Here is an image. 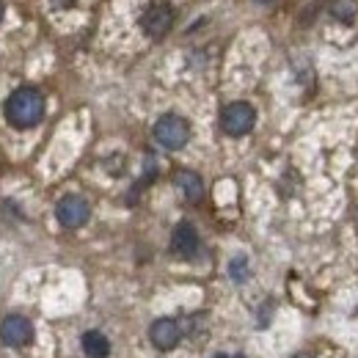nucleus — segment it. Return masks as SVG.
Wrapping results in <instances>:
<instances>
[{
	"label": "nucleus",
	"mask_w": 358,
	"mask_h": 358,
	"mask_svg": "<svg viewBox=\"0 0 358 358\" xmlns=\"http://www.w3.org/2000/svg\"><path fill=\"white\" fill-rule=\"evenodd\" d=\"M171 25H174V8H171V3H166V0L149 3V6L143 8V14H141V28H143V34L152 36V39L166 36V34L171 31Z\"/></svg>",
	"instance_id": "nucleus-3"
},
{
	"label": "nucleus",
	"mask_w": 358,
	"mask_h": 358,
	"mask_svg": "<svg viewBox=\"0 0 358 358\" xmlns=\"http://www.w3.org/2000/svg\"><path fill=\"white\" fill-rule=\"evenodd\" d=\"M257 3H262V6H268V3H273V0H257Z\"/></svg>",
	"instance_id": "nucleus-15"
},
{
	"label": "nucleus",
	"mask_w": 358,
	"mask_h": 358,
	"mask_svg": "<svg viewBox=\"0 0 358 358\" xmlns=\"http://www.w3.org/2000/svg\"><path fill=\"white\" fill-rule=\"evenodd\" d=\"M52 6H58V8H69V6H75V0H52Z\"/></svg>",
	"instance_id": "nucleus-13"
},
{
	"label": "nucleus",
	"mask_w": 358,
	"mask_h": 358,
	"mask_svg": "<svg viewBox=\"0 0 358 358\" xmlns=\"http://www.w3.org/2000/svg\"><path fill=\"white\" fill-rule=\"evenodd\" d=\"M215 358H229V356H215Z\"/></svg>",
	"instance_id": "nucleus-17"
},
{
	"label": "nucleus",
	"mask_w": 358,
	"mask_h": 358,
	"mask_svg": "<svg viewBox=\"0 0 358 358\" xmlns=\"http://www.w3.org/2000/svg\"><path fill=\"white\" fill-rule=\"evenodd\" d=\"M292 358H314V356H309V353H298V356H292Z\"/></svg>",
	"instance_id": "nucleus-14"
},
{
	"label": "nucleus",
	"mask_w": 358,
	"mask_h": 358,
	"mask_svg": "<svg viewBox=\"0 0 358 358\" xmlns=\"http://www.w3.org/2000/svg\"><path fill=\"white\" fill-rule=\"evenodd\" d=\"M0 339L8 345V348H25L31 345L34 339V325L28 317L22 314H8L3 322H0Z\"/></svg>",
	"instance_id": "nucleus-5"
},
{
	"label": "nucleus",
	"mask_w": 358,
	"mask_h": 358,
	"mask_svg": "<svg viewBox=\"0 0 358 358\" xmlns=\"http://www.w3.org/2000/svg\"><path fill=\"white\" fill-rule=\"evenodd\" d=\"M155 141H157L163 149L177 152V149H182V146L190 141V124H187L182 116H177V113H166V116H160L157 124H155Z\"/></svg>",
	"instance_id": "nucleus-2"
},
{
	"label": "nucleus",
	"mask_w": 358,
	"mask_h": 358,
	"mask_svg": "<svg viewBox=\"0 0 358 358\" xmlns=\"http://www.w3.org/2000/svg\"><path fill=\"white\" fill-rule=\"evenodd\" d=\"M171 251L179 259H193L199 254V231L193 224H179L171 234Z\"/></svg>",
	"instance_id": "nucleus-8"
},
{
	"label": "nucleus",
	"mask_w": 358,
	"mask_h": 358,
	"mask_svg": "<svg viewBox=\"0 0 358 358\" xmlns=\"http://www.w3.org/2000/svg\"><path fill=\"white\" fill-rule=\"evenodd\" d=\"M80 345H83L86 358H108L110 356V342H108V336H105V334H99V331H89V334H83Z\"/></svg>",
	"instance_id": "nucleus-10"
},
{
	"label": "nucleus",
	"mask_w": 358,
	"mask_h": 358,
	"mask_svg": "<svg viewBox=\"0 0 358 358\" xmlns=\"http://www.w3.org/2000/svg\"><path fill=\"white\" fill-rule=\"evenodd\" d=\"M177 187L182 190V196L187 199V201H201V196H204V182L199 174H193V171H177Z\"/></svg>",
	"instance_id": "nucleus-9"
},
{
	"label": "nucleus",
	"mask_w": 358,
	"mask_h": 358,
	"mask_svg": "<svg viewBox=\"0 0 358 358\" xmlns=\"http://www.w3.org/2000/svg\"><path fill=\"white\" fill-rule=\"evenodd\" d=\"M55 215H58L61 226H66V229H80V226L91 218V207L83 196H64V199L58 201V207H55Z\"/></svg>",
	"instance_id": "nucleus-6"
},
{
	"label": "nucleus",
	"mask_w": 358,
	"mask_h": 358,
	"mask_svg": "<svg viewBox=\"0 0 358 358\" xmlns=\"http://www.w3.org/2000/svg\"><path fill=\"white\" fill-rule=\"evenodd\" d=\"M237 358H245V356H237Z\"/></svg>",
	"instance_id": "nucleus-18"
},
{
	"label": "nucleus",
	"mask_w": 358,
	"mask_h": 358,
	"mask_svg": "<svg viewBox=\"0 0 358 358\" xmlns=\"http://www.w3.org/2000/svg\"><path fill=\"white\" fill-rule=\"evenodd\" d=\"M149 339H152V345H155L157 350H174V348L179 345V339H182V328H179L177 320H171V317H160V320L152 322V328H149Z\"/></svg>",
	"instance_id": "nucleus-7"
},
{
	"label": "nucleus",
	"mask_w": 358,
	"mask_h": 358,
	"mask_svg": "<svg viewBox=\"0 0 358 358\" xmlns=\"http://www.w3.org/2000/svg\"><path fill=\"white\" fill-rule=\"evenodd\" d=\"M229 275H231V281H237V284H243V281H248V275H251V268H248V259L240 254V257H234L231 262H229Z\"/></svg>",
	"instance_id": "nucleus-12"
},
{
	"label": "nucleus",
	"mask_w": 358,
	"mask_h": 358,
	"mask_svg": "<svg viewBox=\"0 0 358 358\" xmlns=\"http://www.w3.org/2000/svg\"><path fill=\"white\" fill-rule=\"evenodd\" d=\"M0 20H3V6H0Z\"/></svg>",
	"instance_id": "nucleus-16"
},
{
	"label": "nucleus",
	"mask_w": 358,
	"mask_h": 358,
	"mask_svg": "<svg viewBox=\"0 0 358 358\" xmlns=\"http://www.w3.org/2000/svg\"><path fill=\"white\" fill-rule=\"evenodd\" d=\"M254 122H257V110L248 102H231V105H226L224 113H221V127L231 138L248 135L254 130Z\"/></svg>",
	"instance_id": "nucleus-4"
},
{
	"label": "nucleus",
	"mask_w": 358,
	"mask_h": 358,
	"mask_svg": "<svg viewBox=\"0 0 358 358\" xmlns=\"http://www.w3.org/2000/svg\"><path fill=\"white\" fill-rule=\"evenodd\" d=\"M331 14H334L339 22H353L358 14V3L356 0H334V3H331Z\"/></svg>",
	"instance_id": "nucleus-11"
},
{
	"label": "nucleus",
	"mask_w": 358,
	"mask_h": 358,
	"mask_svg": "<svg viewBox=\"0 0 358 358\" xmlns=\"http://www.w3.org/2000/svg\"><path fill=\"white\" fill-rule=\"evenodd\" d=\"M6 119L17 130H31L45 119V96L31 86L17 89L6 99Z\"/></svg>",
	"instance_id": "nucleus-1"
}]
</instances>
